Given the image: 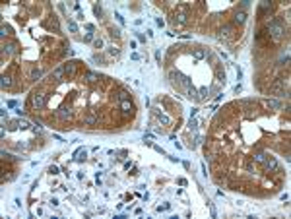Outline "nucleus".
<instances>
[{"label":"nucleus","instance_id":"nucleus-1","mask_svg":"<svg viewBox=\"0 0 291 219\" xmlns=\"http://www.w3.org/2000/svg\"><path fill=\"white\" fill-rule=\"evenodd\" d=\"M268 35H272L274 37V41H279L281 37L285 35V27H284V21L279 20V17H276V20H272L268 23V27H266Z\"/></svg>","mask_w":291,"mask_h":219},{"label":"nucleus","instance_id":"nucleus-2","mask_svg":"<svg viewBox=\"0 0 291 219\" xmlns=\"http://www.w3.org/2000/svg\"><path fill=\"white\" fill-rule=\"evenodd\" d=\"M47 99H49V95H47V93H43V91H35V93L31 95V105L39 111V109H43V107L47 105Z\"/></svg>","mask_w":291,"mask_h":219},{"label":"nucleus","instance_id":"nucleus-3","mask_svg":"<svg viewBox=\"0 0 291 219\" xmlns=\"http://www.w3.org/2000/svg\"><path fill=\"white\" fill-rule=\"evenodd\" d=\"M55 115L60 118V120H68V118H72V109L66 107V105H62V107H58L55 111Z\"/></svg>","mask_w":291,"mask_h":219},{"label":"nucleus","instance_id":"nucleus-4","mask_svg":"<svg viewBox=\"0 0 291 219\" xmlns=\"http://www.w3.org/2000/svg\"><path fill=\"white\" fill-rule=\"evenodd\" d=\"M78 60H70L68 64H64V74L68 76V78H74L76 76V70H78Z\"/></svg>","mask_w":291,"mask_h":219},{"label":"nucleus","instance_id":"nucleus-5","mask_svg":"<svg viewBox=\"0 0 291 219\" xmlns=\"http://www.w3.org/2000/svg\"><path fill=\"white\" fill-rule=\"evenodd\" d=\"M262 165H264V171H279V165H278L276 157H266V161Z\"/></svg>","mask_w":291,"mask_h":219},{"label":"nucleus","instance_id":"nucleus-6","mask_svg":"<svg viewBox=\"0 0 291 219\" xmlns=\"http://www.w3.org/2000/svg\"><path fill=\"white\" fill-rule=\"evenodd\" d=\"M246 21V12L245 10H237L233 16V25H243Z\"/></svg>","mask_w":291,"mask_h":219},{"label":"nucleus","instance_id":"nucleus-7","mask_svg":"<svg viewBox=\"0 0 291 219\" xmlns=\"http://www.w3.org/2000/svg\"><path fill=\"white\" fill-rule=\"evenodd\" d=\"M120 109H122V115H124V117H130V115H132V111H134V107H132L130 99L120 101Z\"/></svg>","mask_w":291,"mask_h":219},{"label":"nucleus","instance_id":"nucleus-8","mask_svg":"<svg viewBox=\"0 0 291 219\" xmlns=\"http://www.w3.org/2000/svg\"><path fill=\"white\" fill-rule=\"evenodd\" d=\"M233 31H235V25H233V23H225V25H221V29H219L221 37H231Z\"/></svg>","mask_w":291,"mask_h":219},{"label":"nucleus","instance_id":"nucleus-9","mask_svg":"<svg viewBox=\"0 0 291 219\" xmlns=\"http://www.w3.org/2000/svg\"><path fill=\"white\" fill-rule=\"evenodd\" d=\"M62 78H64V66H58L56 70H52L51 80H55V82H62Z\"/></svg>","mask_w":291,"mask_h":219},{"label":"nucleus","instance_id":"nucleus-10","mask_svg":"<svg viewBox=\"0 0 291 219\" xmlns=\"http://www.w3.org/2000/svg\"><path fill=\"white\" fill-rule=\"evenodd\" d=\"M266 157H268V155H266V151H264V150H256V151H254V155H252V161L262 165L264 161H266Z\"/></svg>","mask_w":291,"mask_h":219},{"label":"nucleus","instance_id":"nucleus-11","mask_svg":"<svg viewBox=\"0 0 291 219\" xmlns=\"http://www.w3.org/2000/svg\"><path fill=\"white\" fill-rule=\"evenodd\" d=\"M153 115L157 117V120H159V122H161V124H163V126H169V124H171V118H169V117H167V115H165V112H159V111H157V109H155V111H153Z\"/></svg>","mask_w":291,"mask_h":219},{"label":"nucleus","instance_id":"nucleus-12","mask_svg":"<svg viewBox=\"0 0 291 219\" xmlns=\"http://www.w3.org/2000/svg\"><path fill=\"white\" fill-rule=\"evenodd\" d=\"M84 124H85V126L97 124V115H95V112H87V115L84 117Z\"/></svg>","mask_w":291,"mask_h":219},{"label":"nucleus","instance_id":"nucleus-13","mask_svg":"<svg viewBox=\"0 0 291 219\" xmlns=\"http://www.w3.org/2000/svg\"><path fill=\"white\" fill-rule=\"evenodd\" d=\"M16 50H17V43H14V41H10V43L4 45V52L6 55H12V52H16Z\"/></svg>","mask_w":291,"mask_h":219},{"label":"nucleus","instance_id":"nucleus-14","mask_svg":"<svg viewBox=\"0 0 291 219\" xmlns=\"http://www.w3.org/2000/svg\"><path fill=\"white\" fill-rule=\"evenodd\" d=\"M85 82L87 83H95V82H99V76H97L95 72H85Z\"/></svg>","mask_w":291,"mask_h":219},{"label":"nucleus","instance_id":"nucleus-15","mask_svg":"<svg viewBox=\"0 0 291 219\" xmlns=\"http://www.w3.org/2000/svg\"><path fill=\"white\" fill-rule=\"evenodd\" d=\"M270 10H272V4H270V2H262L260 8H258V16H264V14L270 12Z\"/></svg>","mask_w":291,"mask_h":219},{"label":"nucleus","instance_id":"nucleus-16","mask_svg":"<svg viewBox=\"0 0 291 219\" xmlns=\"http://www.w3.org/2000/svg\"><path fill=\"white\" fill-rule=\"evenodd\" d=\"M192 56L196 58V60H202V58L206 56V50H204V49H194V50H192Z\"/></svg>","mask_w":291,"mask_h":219},{"label":"nucleus","instance_id":"nucleus-17","mask_svg":"<svg viewBox=\"0 0 291 219\" xmlns=\"http://www.w3.org/2000/svg\"><path fill=\"white\" fill-rule=\"evenodd\" d=\"M39 78H41V70H39V68H33L31 74H29V80H31V82H37Z\"/></svg>","mask_w":291,"mask_h":219},{"label":"nucleus","instance_id":"nucleus-18","mask_svg":"<svg viewBox=\"0 0 291 219\" xmlns=\"http://www.w3.org/2000/svg\"><path fill=\"white\" fill-rule=\"evenodd\" d=\"M266 107H272V109H279V101H276V99H266V101H262Z\"/></svg>","mask_w":291,"mask_h":219},{"label":"nucleus","instance_id":"nucleus-19","mask_svg":"<svg viewBox=\"0 0 291 219\" xmlns=\"http://www.w3.org/2000/svg\"><path fill=\"white\" fill-rule=\"evenodd\" d=\"M216 78H217V82H219V83H225V72H223L221 68H217V70H216Z\"/></svg>","mask_w":291,"mask_h":219},{"label":"nucleus","instance_id":"nucleus-20","mask_svg":"<svg viewBox=\"0 0 291 219\" xmlns=\"http://www.w3.org/2000/svg\"><path fill=\"white\" fill-rule=\"evenodd\" d=\"M10 85H12V76L4 74L2 76V87H10Z\"/></svg>","mask_w":291,"mask_h":219},{"label":"nucleus","instance_id":"nucleus-21","mask_svg":"<svg viewBox=\"0 0 291 219\" xmlns=\"http://www.w3.org/2000/svg\"><path fill=\"white\" fill-rule=\"evenodd\" d=\"M206 95H208V87H202V89L198 91V95H196V99L200 101V99H204V97H206Z\"/></svg>","mask_w":291,"mask_h":219},{"label":"nucleus","instance_id":"nucleus-22","mask_svg":"<svg viewBox=\"0 0 291 219\" xmlns=\"http://www.w3.org/2000/svg\"><path fill=\"white\" fill-rule=\"evenodd\" d=\"M51 25L55 27V31L60 29V25H58V20H56V16H51Z\"/></svg>","mask_w":291,"mask_h":219},{"label":"nucleus","instance_id":"nucleus-23","mask_svg":"<svg viewBox=\"0 0 291 219\" xmlns=\"http://www.w3.org/2000/svg\"><path fill=\"white\" fill-rule=\"evenodd\" d=\"M68 29L72 31V33H76V31H78V25H76V21H72V20H68Z\"/></svg>","mask_w":291,"mask_h":219},{"label":"nucleus","instance_id":"nucleus-24","mask_svg":"<svg viewBox=\"0 0 291 219\" xmlns=\"http://www.w3.org/2000/svg\"><path fill=\"white\" fill-rule=\"evenodd\" d=\"M128 97H130V95H128V91H124V89H120V93H119V99H120V101H126Z\"/></svg>","mask_w":291,"mask_h":219},{"label":"nucleus","instance_id":"nucleus-25","mask_svg":"<svg viewBox=\"0 0 291 219\" xmlns=\"http://www.w3.org/2000/svg\"><path fill=\"white\" fill-rule=\"evenodd\" d=\"M93 12H95V16H101V14H103V10H101V6H99V4H95V6H93Z\"/></svg>","mask_w":291,"mask_h":219},{"label":"nucleus","instance_id":"nucleus-26","mask_svg":"<svg viewBox=\"0 0 291 219\" xmlns=\"http://www.w3.org/2000/svg\"><path fill=\"white\" fill-rule=\"evenodd\" d=\"M49 173H51V174H58V167H56V165H51V167H49Z\"/></svg>","mask_w":291,"mask_h":219},{"label":"nucleus","instance_id":"nucleus-27","mask_svg":"<svg viewBox=\"0 0 291 219\" xmlns=\"http://www.w3.org/2000/svg\"><path fill=\"white\" fill-rule=\"evenodd\" d=\"M31 128H33V132H35V134H41V132H43L41 124H35V126H31Z\"/></svg>","mask_w":291,"mask_h":219},{"label":"nucleus","instance_id":"nucleus-28","mask_svg":"<svg viewBox=\"0 0 291 219\" xmlns=\"http://www.w3.org/2000/svg\"><path fill=\"white\" fill-rule=\"evenodd\" d=\"M29 126H31V124H29L27 120H20V128H23V130H25V128H29Z\"/></svg>","mask_w":291,"mask_h":219},{"label":"nucleus","instance_id":"nucleus-29","mask_svg":"<svg viewBox=\"0 0 291 219\" xmlns=\"http://www.w3.org/2000/svg\"><path fill=\"white\" fill-rule=\"evenodd\" d=\"M93 45H95V49H101V47H103V41H101V39H95Z\"/></svg>","mask_w":291,"mask_h":219},{"label":"nucleus","instance_id":"nucleus-30","mask_svg":"<svg viewBox=\"0 0 291 219\" xmlns=\"http://www.w3.org/2000/svg\"><path fill=\"white\" fill-rule=\"evenodd\" d=\"M111 35H113V37H119V35H120V29H114V27H113V29H111Z\"/></svg>","mask_w":291,"mask_h":219},{"label":"nucleus","instance_id":"nucleus-31","mask_svg":"<svg viewBox=\"0 0 291 219\" xmlns=\"http://www.w3.org/2000/svg\"><path fill=\"white\" fill-rule=\"evenodd\" d=\"M109 55H113V56H117V55H119V49H114V47H113V49H109Z\"/></svg>","mask_w":291,"mask_h":219},{"label":"nucleus","instance_id":"nucleus-32","mask_svg":"<svg viewBox=\"0 0 291 219\" xmlns=\"http://www.w3.org/2000/svg\"><path fill=\"white\" fill-rule=\"evenodd\" d=\"M155 23H157V25H159V27H163V25H165V21L161 20V17H157V20H155Z\"/></svg>","mask_w":291,"mask_h":219},{"label":"nucleus","instance_id":"nucleus-33","mask_svg":"<svg viewBox=\"0 0 291 219\" xmlns=\"http://www.w3.org/2000/svg\"><path fill=\"white\" fill-rule=\"evenodd\" d=\"M241 89H243V85L237 83V85H235V93H241Z\"/></svg>","mask_w":291,"mask_h":219},{"label":"nucleus","instance_id":"nucleus-34","mask_svg":"<svg viewBox=\"0 0 291 219\" xmlns=\"http://www.w3.org/2000/svg\"><path fill=\"white\" fill-rule=\"evenodd\" d=\"M84 39H85V41H91V39H93V33H85Z\"/></svg>","mask_w":291,"mask_h":219},{"label":"nucleus","instance_id":"nucleus-35","mask_svg":"<svg viewBox=\"0 0 291 219\" xmlns=\"http://www.w3.org/2000/svg\"><path fill=\"white\" fill-rule=\"evenodd\" d=\"M114 17L119 20V23H124V20H122V16H120V14H114Z\"/></svg>","mask_w":291,"mask_h":219},{"label":"nucleus","instance_id":"nucleus-36","mask_svg":"<svg viewBox=\"0 0 291 219\" xmlns=\"http://www.w3.org/2000/svg\"><path fill=\"white\" fill-rule=\"evenodd\" d=\"M237 78H239V80L243 78V70H241V68H237Z\"/></svg>","mask_w":291,"mask_h":219}]
</instances>
